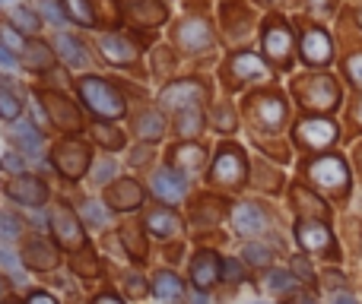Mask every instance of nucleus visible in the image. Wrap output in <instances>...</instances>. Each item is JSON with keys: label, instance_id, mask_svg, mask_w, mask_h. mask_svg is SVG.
<instances>
[{"label": "nucleus", "instance_id": "obj_1", "mask_svg": "<svg viewBox=\"0 0 362 304\" xmlns=\"http://www.w3.org/2000/svg\"><path fill=\"white\" fill-rule=\"evenodd\" d=\"M80 95L99 118H121L124 114V99L105 80H99V76H86L80 83Z\"/></svg>", "mask_w": 362, "mask_h": 304}, {"label": "nucleus", "instance_id": "obj_2", "mask_svg": "<svg viewBox=\"0 0 362 304\" xmlns=\"http://www.w3.org/2000/svg\"><path fill=\"white\" fill-rule=\"evenodd\" d=\"M308 174L318 181L321 187H331V190H340L350 181V171H346V162L337 159V155H321L308 165Z\"/></svg>", "mask_w": 362, "mask_h": 304}, {"label": "nucleus", "instance_id": "obj_3", "mask_svg": "<svg viewBox=\"0 0 362 304\" xmlns=\"http://www.w3.org/2000/svg\"><path fill=\"white\" fill-rule=\"evenodd\" d=\"M296 137L305 146H312V150H325V146H331L337 140V127L325 118H308L296 127Z\"/></svg>", "mask_w": 362, "mask_h": 304}, {"label": "nucleus", "instance_id": "obj_4", "mask_svg": "<svg viewBox=\"0 0 362 304\" xmlns=\"http://www.w3.org/2000/svg\"><path fill=\"white\" fill-rule=\"evenodd\" d=\"M204 99V86L194 80H181V83H172L169 89H163V105L165 108H178V111H187V108H194L197 102Z\"/></svg>", "mask_w": 362, "mask_h": 304}, {"label": "nucleus", "instance_id": "obj_5", "mask_svg": "<svg viewBox=\"0 0 362 304\" xmlns=\"http://www.w3.org/2000/svg\"><path fill=\"white\" fill-rule=\"evenodd\" d=\"M54 168L61 174H67V178H83V171L89 168V152L86 146L80 143H64L61 150L54 155Z\"/></svg>", "mask_w": 362, "mask_h": 304}, {"label": "nucleus", "instance_id": "obj_6", "mask_svg": "<svg viewBox=\"0 0 362 304\" xmlns=\"http://www.w3.org/2000/svg\"><path fill=\"white\" fill-rule=\"evenodd\" d=\"M6 193H10L16 203H25V206H42L45 200H48V187L38 178H23V174L6 184Z\"/></svg>", "mask_w": 362, "mask_h": 304}, {"label": "nucleus", "instance_id": "obj_7", "mask_svg": "<svg viewBox=\"0 0 362 304\" xmlns=\"http://www.w3.org/2000/svg\"><path fill=\"white\" fill-rule=\"evenodd\" d=\"M153 190H156V197H163L165 203H178V200H185L187 184L175 168H159V171L153 174Z\"/></svg>", "mask_w": 362, "mask_h": 304}, {"label": "nucleus", "instance_id": "obj_8", "mask_svg": "<svg viewBox=\"0 0 362 304\" xmlns=\"http://www.w3.org/2000/svg\"><path fill=\"white\" fill-rule=\"evenodd\" d=\"M232 225H235L238 235H257V231L267 229V216L257 203H238L232 209Z\"/></svg>", "mask_w": 362, "mask_h": 304}, {"label": "nucleus", "instance_id": "obj_9", "mask_svg": "<svg viewBox=\"0 0 362 304\" xmlns=\"http://www.w3.org/2000/svg\"><path fill=\"white\" fill-rule=\"evenodd\" d=\"M213 178L223 184H238L245 178V159L238 150H223L213 162Z\"/></svg>", "mask_w": 362, "mask_h": 304}, {"label": "nucleus", "instance_id": "obj_10", "mask_svg": "<svg viewBox=\"0 0 362 304\" xmlns=\"http://www.w3.org/2000/svg\"><path fill=\"white\" fill-rule=\"evenodd\" d=\"M337 99H340V92H337V86H334L331 76H315V80L308 83V89H305V105L318 108V111L334 108L337 105Z\"/></svg>", "mask_w": 362, "mask_h": 304}, {"label": "nucleus", "instance_id": "obj_11", "mask_svg": "<svg viewBox=\"0 0 362 304\" xmlns=\"http://www.w3.org/2000/svg\"><path fill=\"white\" fill-rule=\"evenodd\" d=\"M302 57H305L308 63H315V67L331 61V38H327V32L308 29L305 35H302Z\"/></svg>", "mask_w": 362, "mask_h": 304}, {"label": "nucleus", "instance_id": "obj_12", "mask_svg": "<svg viewBox=\"0 0 362 304\" xmlns=\"http://www.w3.org/2000/svg\"><path fill=\"white\" fill-rule=\"evenodd\" d=\"M296 238H299V244L305 250H331L334 248V238L331 231L325 229L321 222H299V229H296Z\"/></svg>", "mask_w": 362, "mask_h": 304}, {"label": "nucleus", "instance_id": "obj_13", "mask_svg": "<svg viewBox=\"0 0 362 304\" xmlns=\"http://www.w3.org/2000/svg\"><path fill=\"white\" fill-rule=\"evenodd\" d=\"M219 267H223V263H219L216 257L210 254V250H200V254L194 257V263H191L194 286H197V288H210L213 282L219 279Z\"/></svg>", "mask_w": 362, "mask_h": 304}, {"label": "nucleus", "instance_id": "obj_14", "mask_svg": "<svg viewBox=\"0 0 362 304\" xmlns=\"http://www.w3.org/2000/svg\"><path fill=\"white\" fill-rule=\"evenodd\" d=\"M178 42L185 44L187 51H204V48H210L213 32H210V25H206V23H200V19H191V23H185L178 29Z\"/></svg>", "mask_w": 362, "mask_h": 304}, {"label": "nucleus", "instance_id": "obj_15", "mask_svg": "<svg viewBox=\"0 0 362 304\" xmlns=\"http://www.w3.org/2000/svg\"><path fill=\"white\" fill-rule=\"evenodd\" d=\"M289 48H293V32H289L286 25L274 23L264 32V51H267L274 61H283V57L289 54Z\"/></svg>", "mask_w": 362, "mask_h": 304}, {"label": "nucleus", "instance_id": "obj_16", "mask_svg": "<svg viewBox=\"0 0 362 304\" xmlns=\"http://www.w3.org/2000/svg\"><path fill=\"white\" fill-rule=\"evenodd\" d=\"M140 200H144V190H140L134 181H121V184H115L112 190H108V203L118 206V209H134Z\"/></svg>", "mask_w": 362, "mask_h": 304}, {"label": "nucleus", "instance_id": "obj_17", "mask_svg": "<svg viewBox=\"0 0 362 304\" xmlns=\"http://www.w3.org/2000/svg\"><path fill=\"white\" fill-rule=\"evenodd\" d=\"M146 229H150L153 235H159V238H169V235H175V231L181 229V222H178L175 212H169V209H153L150 216H146Z\"/></svg>", "mask_w": 362, "mask_h": 304}, {"label": "nucleus", "instance_id": "obj_18", "mask_svg": "<svg viewBox=\"0 0 362 304\" xmlns=\"http://www.w3.org/2000/svg\"><path fill=\"white\" fill-rule=\"evenodd\" d=\"M102 51L112 63H131L134 61V44L124 42L121 35H102Z\"/></svg>", "mask_w": 362, "mask_h": 304}, {"label": "nucleus", "instance_id": "obj_19", "mask_svg": "<svg viewBox=\"0 0 362 304\" xmlns=\"http://www.w3.org/2000/svg\"><path fill=\"white\" fill-rule=\"evenodd\" d=\"M232 73L242 76V80H257V76H267V63L257 54H238L232 61Z\"/></svg>", "mask_w": 362, "mask_h": 304}, {"label": "nucleus", "instance_id": "obj_20", "mask_svg": "<svg viewBox=\"0 0 362 304\" xmlns=\"http://www.w3.org/2000/svg\"><path fill=\"white\" fill-rule=\"evenodd\" d=\"M181 292H185V286H181V279L175 273H159L156 279H153V295H156V298L175 301V298H181Z\"/></svg>", "mask_w": 362, "mask_h": 304}, {"label": "nucleus", "instance_id": "obj_21", "mask_svg": "<svg viewBox=\"0 0 362 304\" xmlns=\"http://www.w3.org/2000/svg\"><path fill=\"white\" fill-rule=\"evenodd\" d=\"M54 48H57V54L64 57V61L70 63V67H80L83 61H86V54H83V44L76 42V38H70V35H57L54 38Z\"/></svg>", "mask_w": 362, "mask_h": 304}, {"label": "nucleus", "instance_id": "obj_22", "mask_svg": "<svg viewBox=\"0 0 362 304\" xmlns=\"http://www.w3.org/2000/svg\"><path fill=\"white\" fill-rule=\"evenodd\" d=\"M25 250H29L25 260H29L32 267H38V269H48V267H54L57 263V254H54V248H51L48 241H32Z\"/></svg>", "mask_w": 362, "mask_h": 304}, {"label": "nucleus", "instance_id": "obj_23", "mask_svg": "<svg viewBox=\"0 0 362 304\" xmlns=\"http://www.w3.org/2000/svg\"><path fill=\"white\" fill-rule=\"evenodd\" d=\"M54 225H57V235H61V241L64 244H83V231H80V225L70 219V212L67 209H61V212H54Z\"/></svg>", "mask_w": 362, "mask_h": 304}, {"label": "nucleus", "instance_id": "obj_24", "mask_svg": "<svg viewBox=\"0 0 362 304\" xmlns=\"http://www.w3.org/2000/svg\"><path fill=\"white\" fill-rule=\"evenodd\" d=\"M137 133L144 140H159L165 133L163 114H159V111H144V114H140V121H137Z\"/></svg>", "mask_w": 362, "mask_h": 304}, {"label": "nucleus", "instance_id": "obj_25", "mask_svg": "<svg viewBox=\"0 0 362 304\" xmlns=\"http://www.w3.org/2000/svg\"><path fill=\"white\" fill-rule=\"evenodd\" d=\"M257 114H261L264 127H280L283 124V114H286V105H283L280 99H261V105H257Z\"/></svg>", "mask_w": 362, "mask_h": 304}, {"label": "nucleus", "instance_id": "obj_26", "mask_svg": "<svg viewBox=\"0 0 362 304\" xmlns=\"http://www.w3.org/2000/svg\"><path fill=\"white\" fill-rule=\"evenodd\" d=\"M200 162H204L200 146H178L175 150V171H197Z\"/></svg>", "mask_w": 362, "mask_h": 304}, {"label": "nucleus", "instance_id": "obj_27", "mask_svg": "<svg viewBox=\"0 0 362 304\" xmlns=\"http://www.w3.org/2000/svg\"><path fill=\"white\" fill-rule=\"evenodd\" d=\"M10 137L16 140V143L23 146L25 152H38V150H42V137H38V130H35L32 124H19V127H13Z\"/></svg>", "mask_w": 362, "mask_h": 304}, {"label": "nucleus", "instance_id": "obj_28", "mask_svg": "<svg viewBox=\"0 0 362 304\" xmlns=\"http://www.w3.org/2000/svg\"><path fill=\"white\" fill-rule=\"evenodd\" d=\"M19 111H23V102H19L6 86H0V118H4V121H16Z\"/></svg>", "mask_w": 362, "mask_h": 304}, {"label": "nucleus", "instance_id": "obj_29", "mask_svg": "<svg viewBox=\"0 0 362 304\" xmlns=\"http://www.w3.org/2000/svg\"><path fill=\"white\" fill-rule=\"evenodd\" d=\"M200 127H204V118H200L197 108L181 111V118H178V133L181 137H194V133H200Z\"/></svg>", "mask_w": 362, "mask_h": 304}, {"label": "nucleus", "instance_id": "obj_30", "mask_svg": "<svg viewBox=\"0 0 362 304\" xmlns=\"http://www.w3.org/2000/svg\"><path fill=\"white\" fill-rule=\"evenodd\" d=\"M267 288H270V292H280V295L293 292V288H296L293 273H286V269H274V273L267 276Z\"/></svg>", "mask_w": 362, "mask_h": 304}, {"label": "nucleus", "instance_id": "obj_31", "mask_svg": "<svg viewBox=\"0 0 362 304\" xmlns=\"http://www.w3.org/2000/svg\"><path fill=\"white\" fill-rule=\"evenodd\" d=\"M67 4V13L76 19L80 25H93L95 23V16H93V10H89V4L86 0H64Z\"/></svg>", "mask_w": 362, "mask_h": 304}, {"label": "nucleus", "instance_id": "obj_32", "mask_svg": "<svg viewBox=\"0 0 362 304\" xmlns=\"http://www.w3.org/2000/svg\"><path fill=\"white\" fill-rule=\"evenodd\" d=\"M13 23H16L23 32H29V35H32V32H38V29H42V23H38V16H35V13H32V10H25V6H16V10H13Z\"/></svg>", "mask_w": 362, "mask_h": 304}, {"label": "nucleus", "instance_id": "obj_33", "mask_svg": "<svg viewBox=\"0 0 362 304\" xmlns=\"http://www.w3.org/2000/svg\"><path fill=\"white\" fill-rule=\"evenodd\" d=\"M83 216H86L89 225H108V209L99 200H86V203H83Z\"/></svg>", "mask_w": 362, "mask_h": 304}, {"label": "nucleus", "instance_id": "obj_34", "mask_svg": "<svg viewBox=\"0 0 362 304\" xmlns=\"http://www.w3.org/2000/svg\"><path fill=\"white\" fill-rule=\"evenodd\" d=\"M19 229H23V225H19V219L13 216V212L0 209V238H4V241H16Z\"/></svg>", "mask_w": 362, "mask_h": 304}, {"label": "nucleus", "instance_id": "obj_35", "mask_svg": "<svg viewBox=\"0 0 362 304\" xmlns=\"http://www.w3.org/2000/svg\"><path fill=\"white\" fill-rule=\"evenodd\" d=\"M245 260H248L251 267H267V263H270V250L264 248V244H248V248H245Z\"/></svg>", "mask_w": 362, "mask_h": 304}, {"label": "nucleus", "instance_id": "obj_36", "mask_svg": "<svg viewBox=\"0 0 362 304\" xmlns=\"http://www.w3.org/2000/svg\"><path fill=\"white\" fill-rule=\"evenodd\" d=\"M0 267H4L13 279H19V276H23V260H19L13 250H0Z\"/></svg>", "mask_w": 362, "mask_h": 304}, {"label": "nucleus", "instance_id": "obj_37", "mask_svg": "<svg viewBox=\"0 0 362 304\" xmlns=\"http://www.w3.org/2000/svg\"><path fill=\"white\" fill-rule=\"evenodd\" d=\"M219 273H223L229 282H242L245 279V269H242V263H238V260H223Z\"/></svg>", "mask_w": 362, "mask_h": 304}, {"label": "nucleus", "instance_id": "obj_38", "mask_svg": "<svg viewBox=\"0 0 362 304\" xmlns=\"http://www.w3.org/2000/svg\"><path fill=\"white\" fill-rule=\"evenodd\" d=\"M0 38L10 44V51H25L23 35H16V32H13V25H0Z\"/></svg>", "mask_w": 362, "mask_h": 304}, {"label": "nucleus", "instance_id": "obj_39", "mask_svg": "<svg viewBox=\"0 0 362 304\" xmlns=\"http://www.w3.org/2000/svg\"><path fill=\"white\" fill-rule=\"evenodd\" d=\"M346 73H350V80L362 89V54H353L350 61H346Z\"/></svg>", "mask_w": 362, "mask_h": 304}, {"label": "nucleus", "instance_id": "obj_40", "mask_svg": "<svg viewBox=\"0 0 362 304\" xmlns=\"http://www.w3.org/2000/svg\"><path fill=\"white\" fill-rule=\"evenodd\" d=\"M42 10H45V16H48L54 25H64V13L57 10V4H54V0H45V4H42Z\"/></svg>", "mask_w": 362, "mask_h": 304}, {"label": "nucleus", "instance_id": "obj_41", "mask_svg": "<svg viewBox=\"0 0 362 304\" xmlns=\"http://www.w3.org/2000/svg\"><path fill=\"white\" fill-rule=\"evenodd\" d=\"M112 174H115V162L112 159H102L99 165H95V178H99V181H108Z\"/></svg>", "mask_w": 362, "mask_h": 304}, {"label": "nucleus", "instance_id": "obj_42", "mask_svg": "<svg viewBox=\"0 0 362 304\" xmlns=\"http://www.w3.org/2000/svg\"><path fill=\"white\" fill-rule=\"evenodd\" d=\"M0 165H4V171L23 174V159H19V155H4V162H0Z\"/></svg>", "mask_w": 362, "mask_h": 304}, {"label": "nucleus", "instance_id": "obj_43", "mask_svg": "<svg viewBox=\"0 0 362 304\" xmlns=\"http://www.w3.org/2000/svg\"><path fill=\"white\" fill-rule=\"evenodd\" d=\"M0 63H4V67H13V63H16V57L10 54V48H0Z\"/></svg>", "mask_w": 362, "mask_h": 304}, {"label": "nucleus", "instance_id": "obj_44", "mask_svg": "<svg viewBox=\"0 0 362 304\" xmlns=\"http://www.w3.org/2000/svg\"><path fill=\"white\" fill-rule=\"evenodd\" d=\"M29 304H57V301H54V298H48V295H42V292H35V295L29 298Z\"/></svg>", "mask_w": 362, "mask_h": 304}, {"label": "nucleus", "instance_id": "obj_45", "mask_svg": "<svg viewBox=\"0 0 362 304\" xmlns=\"http://www.w3.org/2000/svg\"><path fill=\"white\" fill-rule=\"evenodd\" d=\"M95 304H124V301L115 298V295H99V298H95Z\"/></svg>", "mask_w": 362, "mask_h": 304}, {"label": "nucleus", "instance_id": "obj_46", "mask_svg": "<svg viewBox=\"0 0 362 304\" xmlns=\"http://www.w3.org/2000/svg\"><path fill=\"white\" fill-rule=\"evenodd\" d=\"M216 118H219V124H223V130H229V124H232V114H229V111H219Z\"/></svg>", "mask_w": 362, "mask_h": 304}, {"label": "nucleus", "instance_id": "obj_47", "mask_svg": "<svg viewBox=\"0 0 362 304\" xmlns=\"http://www.w3.org/2000/svg\"><path fill=\"white\" fill-rule=\"evenodd\" d=\"M334 304H356L353 295H334Z\"/></svg>", "mask_w": 362, "mask_h": 304}, {"label": "nucleus", "instance_id": "obj_48", "mask_svg": "<svg viewBox=\"0 0 362 304\" xmlns=\"http://www.w3.org/2000/svg\"><path fill=\"white\" fill-rule=\"evenodd\" d=\"M131 292H144V286H140V276H131Z\"/></svg>", "mask_w": 362, "mask_h": 304}, {"label": "nucleus", "instance_id": "obj_49", "mask_svg": "<svg viewBox=\"0 0 362 304\" xmlns=\"http://www.w3.org/2000/svg\"><path fill=\"white\" fill-rule=\"evenodd\" d=\"M308 4L318 6V10H327V6H331V0H308Z\"/></svg>", "mask_w": 362, "mask_h": 304}, {"label": "nucleus", "instance_id": "obj_50", "mask_svg": "<svg viewBox=\"0 0 362 304\" xmlns=\"http://www.w3.org/2000/svg\"><path fill=\"white\" fill-rule=\"evenodd\" d=\"M194 304H206V295H200V292H197V295H194Z\"/></svg>", "mask_w": 362, "mask_h": 304}, {"label": "nucleus", "instance_id": "obj_51", "mask_svg": "<svg viewBox=\"0 0 362 304\" xmlns=\"http://www.w3.org/2000/svg\"><path fill=\"white\" fill-rule=\"evenodd\" d=\"M356 118H359V124H362V102H359V108H356Z\"/></svg>", "mask_w": 362, "mask_h": 304}, {"label": "nucleus", "instance_id": "obj_52", "mask_svg": "<svg viewBox=\"0 0 362 304\" xmlns=\"http://www.w3.org/2000/svg\"><path fill=\"white\" fill-rule=\"evenodd\" d=\"M296 304H315V301H308V298H299V301H296Z\"/></svg>", "mask_w": 362, "mask_h": 304}, {"label": "nucleus", "instance_id": "obj_53", "mask_svg": "<svg viewBox=\"0 0 362 304\" xmlns=\"http://www.w3.org/2000/svg\"><path fill=\"white\" fill-rule=\"evenodd\" d=\"M359 23H362V10H359Z\"/></svg>", "mask_w": 362, "mask_h": 304}, {"label": "nucleus", "instance_id": "obj_54", "mask_svg": "<svg viewBox=\"0 0 362 304\" xmlns=\"http://www.w3.org/2000/svg\"><path fill=\"white\" fill-rule=\"evenodd\" d=\"M267 4H276V0H267Z\"/></svg>", "mask_w": 362, "mask_h": 304}, {"label": "nucleus", "instance_id": "obj_55", "mask_svg": "<svg viewBox=\"0 0 362 304\" xmlns=\"http://www.w3.org/2000/svg\"><path fill=\"white\" fill-rule=\"evenodd\" d=\"M10 304H19V301H10Z\"/></svg>", "mask_w": 362, "mask_h": 304}]
</instances>
